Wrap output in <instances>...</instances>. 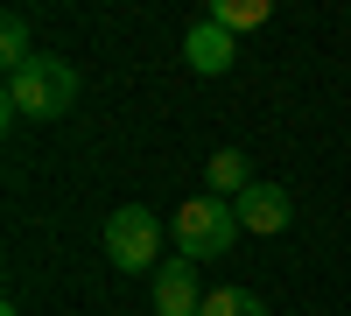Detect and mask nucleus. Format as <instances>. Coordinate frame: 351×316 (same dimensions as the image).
I'll list each match as a JSON object with an SVG mask.
<instances>
[{"label": "nucleus", "instance_id": "nucleus-8", "mask_svg": "<svg viewBox=\"0 0 351 316\" xmlns=\"http://www.w3.org/2000/svg\"><path fill=\"white\" fill-rule=\"evenodd\" d=\"M267 14H274V0H211V21L232 28V36H239V28H260Z\"/></svg>", "mask_w": 351, "mask_h": 316}, {"label": "nucleus", "instance_id": "nucleus-10", "mask_svg": "<svg viewBox=\"0 0 351 316\" xmlns=\"http://www.w3.org/2000/svg\"><path fill=\"white\" fill-rule=\"evenodd\" d=\"M204 316H267V302L253 289H211L204 295Z\"/></svg>", "mask_w": 351, "mask_h": 316}, {"label": "nucleus", "instance_id": "nucleus-3", "mask_svg": "<svg viewBox=\"0 0 351 316\" xmlns=\"http://www.w3.org/2000/svg\"><path fill=\"white\" fill-rule=\"evenodd\" d=\"M162 239H169V225L148 204H120L106 218V260L127 267V274H155L162 267Z\"/></svg>", "mask_w": 351, "mask_h": 316}, {"label": "nucleus", "instance_id": "nucleus-7", "mask_svg": "<svg viewBox=\"0 0 351 316\" xmlns=\"http://www.w3.org/2000/svg\"><path fill=\"white\" fill-rule=\"evenodd\" d=\"M204 176H211V190H232V197H246L260 176H253V169H246V155L239 148H218L211 155V169H204Z\"/></svg>", "mask_w": 351, "mask_h": 316}, {"label": "nucleus", "instance_id": "nucleus-9", "mask_svg": "<svg viewBox=\"0 0 351 316\" xmlns=\"http://www.w3.org/2000/svg\"><path fill=\"white\" fill-rule=\"evenodd\" d=\"M36 42H28V14H8V21H0V64H8V71H21V64H36Z\"/></svg>", "mask_w": 351, "mask_h": 316}, {"label": "nucleus", "instance_id": "nucleus-5", "mask_svg": "<svg viewBox=\"0 0 351 316\" xmlns=\"http://www.w3.org/2000/svg\"><path fill=\"white\" fill-rule=\"evenodd\" d=\"M155 316H204V295H197V260H162L155 267Z\"/></svg>", "mask_w": 351, "mask_h": 316}, {"label": "nucleus", "instance_id": "nucleus-1", "mask_svg": "<svg viewBox=\"0 0 351 316\" xmlns=\"http://www.w3.org/2000/svg\"><path fill=\"white\" fill-rule=\"evenodd\" d=\"M77 106V71L64 56H36V64L8 71V120H64Z\"/></svg>", "mask_w": 351, "mask_h": 316}, {"label": "nucleus", "instance_id": "nucleus-2", "mask_svg": "<svg viewBox=\"0 0 351 316\" xmlns=\"http://www.w3.org/2000/svg\"><path fill=\"white\" fill-rule=\"evenodd\" d=\"M239 211L225 204V197H190L183 211L169 218V239H176V253L183 260H218V253H232L239 246Z\"/></svg>", "mask_w": 351, "mask_h": 316}, {"label": "nucleus", "instance_id": "nucleus-4", "mask_svg": "<svg viewBox=\"0 0 351 316\" xmlns=\"http://www.w3.org/2000/svg\"><path fill=\"white\" fill-rule=\"evenodd\" d=\"M183 64H190L197 77H225L232 64H239V42H232V28H218L211 14L190 21V28H183Z\"/></svg>", "mask_w": 351, "mask_h": 316}, {"label": "nucleus", "instance_id": "nucleus-6", "mask_svg": "<svg viewBox=\"0 0 351 316\" xmlns=\"http://www.w3.org/2000/svg\"><path fill=\"white\" fill-rule=\"evenodd\" d=\"M232 211H239V225L260 232V239L288 232V190H281V183H253L246 197H232Z\"/></svg>", "mask_w": 351, "mask_h": 316}]
</instances>
